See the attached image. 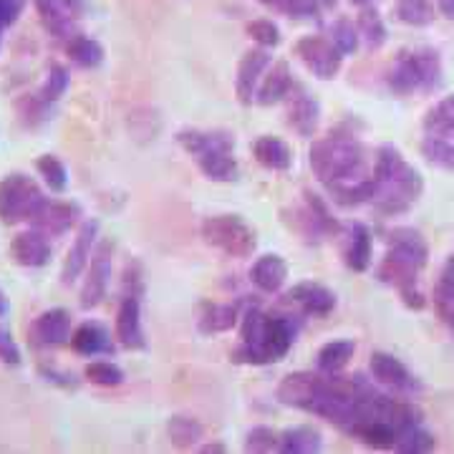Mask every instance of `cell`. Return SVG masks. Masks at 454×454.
<instances>
[{
	"instance_id": "6da1fadb",
	"label": "cell",
	"mask_w": 454,
	"mask_h": 454,
	"mask_svg": "<svg viewBox=\"0 0 454 454\" xmlns=\"http://www.w3.org/2000/svg\"><path fill=\"white\" fill-rule=\"evenodd\" d=\"M298 336L293 316H270L258 306L240 316V346L230 351V361L245 366H268L288 356Z\"/></svg>"
},
{
	"instance_id": "7a4b0ae2",
	"label": "cell",
	"mask_w": 454,
	"mask_h": 454,
	"mask_svg": "<svg viewBox=\"0 0 454 454\" xmlns=\"http://www.w3.org/2000/svg\"><path fill=\"white\" fill-rule=\"evenodd\" d=\"M373 182H376V200L373 210L394 217L417 205L424 192L422 172L404 160L396 146H379L373 160Z\"/></svg>"
},
{
	"instance_id": "3957f363",
	"label": "cell",
	"mask_w": 454,
	"mask_h": 454,
	"mask_svg": "<svg viewBox=\"0 0 454 454\" xmlns=\"http://www.w3.org/2000/svg\"><path fill=\"white\" fill-rule=\"evenodd\" d=\"M310 169L324 187L348 184L366 175V146L354 134H328L313 142L309 152Z\"/></svg>"
},
{
	"instance_id": "277c9868",
	"label": "cell",
	"mask_w": 454,
	"mask_h": 454,
	"mask_svg": "<svg viewBox=\"0 0 454 454\" xmlns=\"http://www.w3.org/2000/svg\"><path fill=\"white\" fill-rule=\"evenodd\" d=\"M177 145L192 157L200 172L210 182H235L238 160H235V137L230 131L182 129L177 131Z\"/></svg>"
},
{
	"instance_id": "5b68a950",
	"label": "cell",
	"mask_w": 454,
	"mask_h": 454,
	"mask_svg": "<svg viewBox=\"0 0 454 454\" xmlns=\"http://www.w3.org/2000/svg\"><path fill=\"white\" fill-rule=\"evenodd\" d=\"M444 83L442 59L434 49L417 46V49L399 51L394 64L387 71V86L396 97L411 94H432Z\"/></svg>"
},
{
	"instance_id": "8992f818",
	"label": "cell",
	"mask_w": 454,
	"mask_h": 454,
	"mask_svg": "<svg viewBox=\"0 0 454 454\" xmlns=\"http://www.w3.org/2000/svg\"><path fill=\"white\" fill-rule=\"evenodd\" d=\"M202 240L225 253L227 258H247L258 247L255 230L245 223L240 215H212L202 220L200 227Z\"/></svg>"
},
{
	"instance_id": "52a82bcc",
	"label": "cell",
	"mask_w": 454,
	"mask_h": 454,
	"mask_svg": "<svg viewBox=\"0 0 454 454\" xmlns=\"http://www.w3.org/2000/svg\"><path fill=\"white\" fill-rule=\"evenodd\" d=\"M43 190L38 182L28 175H8L0 179V223L3 225H18L31 223V217L43 205Z\"/></svg>"
},
{
	"instance_id": "ba28073f",
	"label": "cell",
	"mask_w": 454,
	"mask_h": 454,
	"mask_svg": "<svg viewBox=\"0 0 454 454\" xmlns=\"http://www.w3.org/2000/svg\"><path fill=\"white\" fill-rule=\"evenodd\" d=\"M369 372L381 389L391 391L396 396H414L422 391V381L409 372L404 361L387 351H373L369 356Z\"/></svg>"
},
{
	"instance_id": "9c48e42d",
	"label": "cell",
	"mask_w": 454,
	"mask_h": 454,
	"mask_svg": "<svg viewBox=\"0 0 454 454\" xmlns=\"http://www.w3.org/2000/svg\"><path fill=\"white\" fill-rule=\"evenodd\" d=\"M114 270V243L112 240H101L94 250V255L86 265V278L82 286V309L91 310L104 303L109 286H112Z\"/></svg>"
},
{
	"instance_id": "30bf717a",
	"label": "cell",
	"mask_w": 454,
	"mask_h": 454,
	"mask_svg": "<svg viewBox=\"0 0 454 454\" xmlns=\"http://www.w3.org/2000/svg\"><path fill=\"white\" fill-rule=\"evenodd\" d=\"M295 56L303 61L310 74L321 82H331L336 79L343 66V53H340L331 38L325 35H303L295 43Z\"/></svg>"
},
{
	"instance_id": "8fae6325",
	"label": "cell",
	"mask_w": 454,
	"mask_h": 454,
	"mask_svg": "<svg viewBox=\"0 0 454 454\" xmlns=\"http://www.w3.org/2000/svg\"><path fill=\"white\" fill-rule=\"evenodd\" d=\"M43 28L61 41H71L79 33V20L86 13L83 0H33Z\"/></svg>"
},
{
	"instance_id": "7c38bea8",
	"label": "cell",
	"mask_w": 454,
	"mask_h": 454,
	"mask_svg": "<svg viewBox=\"0 0 454 454\" xmlns=\"http://www.w3.org/2000/svg\"><path fill=\"white\" fill-rule=\"evenodd\" d=\"M98 232H101V223L98 220H83L79 230H76V238L66 253L64 265H61V283L64 286H74L82 273L86 270L89 260L94 255L98 245Z\"/></svg>"
},
{
	"instance_id": "4fadbf2b",
	"label": "cell",
	"mask_w": 454,
	"mask_h": 454,
	"mask_svg": "<svg viewBox=\"0 0 454 454\" xmlns=\"http://www.w3.org/2000/svg\"><path fill=\"white\" fill-rule=\"evenodd\" d=\"M82 220V205L71 200H43V205L31 217V227L41 230L49 238H61L71 232Z\"/></svg>"
},
{
	"instance_id": "5bb4252c",
	"label": "cell",
	"mask_w": 454,
	"mask_h": 454,
	"mask_svg": "<svg viewBox=\"0 0 454 454\" xmlns=\"http://www.w3.org/2000/svg\"><path fill=\"white\" fill-rule=\"evenodd\" d=\"M270 64H273V56L268 49L245 51L238 64V74H235V97L240 104L245 106L255 104V91Z\"/></svg>"
},
{
	"instance_id": "9a60e30c",
	"label": "cell",
	"mask_w": 454,
	"mask_h": 454,
	"mask_svg": "<svg viewBox=\"0 0 454 454\" xmlns=\"http://www.w3.org/2000/svg\"><path fill=\"white\" fill-rule=\"evenodd\" d=\"M114 333H116V340L129 351L146 348L145 325H142V301L137 293H127L121 298L119 310H116V321H114Z\"/></svg>"
},
{
	"instance_id": "2e32d148",
	"label": "cell",
	"mask_w": 454,
	"mask_h": 454,
	"mask_svg": "<svg viewBox=\"0 0 454 454\" xmlns=\"http://www.w3.org/2000/svg\"><path fill=\"white\" fill-rule=\"evenodd\" d=\"M387 255L399 262H406L417 270H424L429 262V245L424 235L414 227H394L389 232V250Z\"/></svg>"
},
{
	"instance_id": "e0dca14e",
	"label": "cell",
	"mask_w": 454,
	"mask_h": 454,
	"mask_svg": "<svg viewBox=\"0 0 454 454\" xmlns=\"http://www.w3.org/2000/svg\"><path fill=\"white\" fill-rule=\"evenodd\" d=\"M286 298L295 303L303 316H310V318H325L339 306L336 293L321 283H313V280H303V283L293 286Z\"/></svg>"
},
{
	"instance_id": "ac0fdd59",
	"label": "cell",
	"mask_w": 454,
	"mask_h": 454,
	"mask_svg": "<svg viewBox=\"0 0 454 454\" xmlns=\"http://www.w3.org/2000/svg\"><path fill=\"white\" fill-rule=\"evenodd\" d=\"M31 340L41 348L71 343V313L66 309L43 310L31 325Z\"/></svg>"
},
{
	"instance_id": "d6986e66",
	"label": "cell",
	"mask_w": 454,
	"mask_h": 454,
	"mask_svg": "<svg viewBox=\"0 0 454 454\" xmlns=\"http://www.w3.org/2000/svg\"><path fill=\"white\" fill-rule=\"evenodd\" d=\"M11 258L23 268H43L53 258V245H51L49 235L31 227L26 232H18L11 240Z\"/></svg>"
},
{
	"instance_id": "ffe728a7",
	"label": "cell",
	"mask_w": 454,
	"mask_h": 454,
	"mask_svg": "<svg viewBox=\"0 0 454 454\" xmlns=\"http://www.w3.org/2000/svg\"><path fill=\"white\" fill-rule=\"evenodd\" d=\"M373 260V235L372 230L361 223L348 225V235L343 243V262L354 273H366Z\"/></svg>"
},
{
	"instance_id": "44dd1931",
	"label": "cell",
	"mask_w": 454,
	"mask_h": 454,
	"mask_svg": "<svg viewBox=\"0 0 454 454\" xmlns=\"http://www.w3.org/2000/svg\"><path fill=\"white\" fill-rule=\"evenodd\" d=\"M250 280L258 291L268 293V295H276L283 291L286 280H288V262L283 255L278 253H265L260 255L253 268H250Z\"/></svg>"
},
{
	"instance_id": "7402d4cb",
	"label": "cell",
	"mask_w": 454,
	"mask_h": 454,
	"mask_svg": "<svg viewBox=\"0 0 454 454\" xmlns=\"http://www.w3.org/2000/svg\"><path fill=\"white\" fill-rule=\"evenodd\" d=\"M293 89V71L288 61H276L268 66L258 91H255V104L260 106H273L280 104L286 97H291Z\"/></svg>"
},
{
	"instance_id": "603a6c76",
	"label": "cell",
	"mask_w": 454,
	"mask_h": 454,
	"mask_svg": "<svg viewBox=\"0 0 454 454\" xmlns=\"http://www.w3.org/2000/svg\"><path fill=\"white\" fill-rule=\"evenodd\" d=\"M71 348L79 356L94 358V356H109L114 354L112 333L97 321H86L74 333H71Z\"/></svg>"
},
{
	"instance_id": "cb8c5ba5",
	"label": "cell",
	"mask_w": 454,
	"mask_h": 454,
	"mask_svg": "<svg viewBox=\"0 0 454 454\" xmlns=\"http://www.w3.org/2000/svg\"><path fill=\"white\" fill-rule=\"evenodd\" d=\"M253 157L260 167H265L270 172H288L295 160L291 145L273 134H262L253 142Z\"/></svg>"
},
{
	"instance_id": "d4e9b609",
	"label": "cell",
	"mask_w": 454,
	"mask_h": 454,
	"mask_svg": "<svg viewBox=\"0 0 454 454\" xmlns=\"http://www.w3.org/2000/svg\"><path fill=\"white\" fill-rule=\"evenodd\" d=\"M288 124L298 131L301 137L313 139L316 131L321 127V104L306 91L295 94L288 104Z\"/></svg>"
},
{
	"instance_id": "484cf974",
	"label": "cell",
	"mask_w": 454,
	"mask_h": 454,
	"mask_svg": "<svg viewBox=\"0 0 454 454\" xmlns=\"http://www.w3.org/2000/svg\"><path fill=\"white\" fill-rule=\"evenodd\" d=\"M422 154L434 167L454 172V124L439 129H424Z\"/></svg>"
},
{
	"instance_id": "4316f807",
	"label": "cell",
	"mask_w": 454,
	"mask_h": 454,
	"mask_svg": "<svg viewBox=\"0 0 454 454\" xmlns=\"http://www.w3.org/2000/svg\"><path fill=\"white\" fill-rule=\"evenodd\" d=\"M324 450V434L310 427V424H298L280 432V454H318Z\"/></svg>"
},
{
	"instance_id": "83f0119b",
	"label": "cell",
	"mask_w": 454,
	"mask_h": 454,
	"mask_svg": "<svg viewBox=\"0 0 454 454\" xmlns=\"http://www.w3.org/2000/svg\"><path fill=\"white\" fill-rule=\"evenodd\" d=\"M432 301H434V310L442 318V324L450 325L454 331V255H447L442 270H439Z\"/></svg>"
},
{
	"instance_id": "f1b7e54d",
	"label": "cell",
	"mask_w": 454,
	"mask_h": 454,
	"mask_svg": "<svg viewBox=\"0 0 454 454\" xmlns=\"http://www.w3.org/2000/svg\"><path fill=\"white\" fill-rule=\"evenodd\" d=\"M240 316H243V310H240L238 303H212L200 316V333L215 336V333L232 331L235 325L240 324Z\"/></svg>"
},
{
	"instance_id": "f546056e",
	"label": "cell",
	"mask_w": 454,
	"mask_h": 454,
	"mask_svg": "<svg viewBox=\"0 0 454 454\" xmlns=\"http://www.w3.org/2000/svg\"><path fill=\"white\" fill-rule=\"evenodd\" d=\"M354 354H356V343L351 339L328 340L321 346V351L316 356V366L324 373H340L351 364Z\"/></svg>"
},
{
	"instance_id": "4dcf8cb0",
	"label": "cell",
	"mask_w": 454,
	"mask_h": 454,
	"mask_svg": "<svg viewBox=\"0 0 454 454\" xmlns=\"http://www.w3.org/2000/svg\"><path fill=\"white\" fill-rule=\"evenodd\" d=\"M66 53L68 59L82 68H98L104 64V46L98 43L97 38L76 33L71 41H66Z\"/></svg>"
},
{
	"instance_id": "1f68e13d",
	"label": "cell",
	"mask_w": 454,
	"mask_h": 454,
	"mask_svg": "<svg viewBox=\"0 0 454 454\" xmlns=\"http://www.w3.org/2000/svg\"><path fill=\"white\" fill-rule=\"evenodd\" d=\"M167 434H169V442L175 447H182V450H190L195 447L200 439L205 437V427L192 419V417H182V414H175L169 417L167 422Z\"/></svg>"
},
{
	"instance_id": "d6a6232c",
	"label": "cell",
	"mask_w": 454,
	"mask_h": 454,
	"mask_svg": "<svg viewBox=\"0 0 454 454\" xmlns=\"http://www.w3.org/2000/svg\"><path fill=\"white\" fill-rule=\"evenodd\" d=\"M394 13L406 26L422 28L434 20V3L432 0H396Z\"/></svg>"
},
{
	"instance_id": "836d02e7",
	"label": "cell",
	"mask_w": 454,
	"mask_h": 454,
	"mask_svg": "<svg viewBox=\"0 0 454 454\" xmlns=\"http://www.w3.org/2000/svg\"><path fill=\"white\" fill-rule=\"evenodd\" d=\"M356 28L358 35H361V41H366V46L369 49H381L384 43H387V26H384V20L379 16V11L376 8H364L361 13H358L356 20Z\"/></svg>"
},
{
	"instance_id": "e575fe53",
	"label": "cell",
	"mask_w": 454,
	"mask_h": 454,
	"mask_svg": "<svg viewBox=\"0 0 454 454\" xmlns=\"http://www.w3.org/2000/svg\"><path fill=\"white\" fill-rule=\"evenodd\" d=\"M437 447V437L429 432V429H424V424H417V427H411V429H406L402 439L396 442V447H394V452H402V454H424V452H432Z\"/></svg>"
},
{
	"instance_id": "d590c367",
	"label": "cell",
	"mask_w": 454,
	"mask_h": 454,
	"mask_svg": "<svg viewBox=\"0 0 454 454\" xmlns=\"http://www.w3.org/2000/svg\"><path fill=\"white\" fill-rule=\"evenodd\" d=\"M35 169H38V175H41L43 182L51 187V192H64L66 187H68V169H66V164L61 162L56 154H43V157H38Z\"/></svg>"
},
{
	"instance_id": "8d00e7d4",
	"label": "cell",
	"mask_w": 454,
	"mask_h": 454,
	"mask_svg": "<svg viewBox=\"0 0 454 454\" xmlns=\"http://www.w3.org/2000/svg\"><path fill=\"white\" fill-rule=\"evenodd\" d=\"M83 376L104 389H114V387H121L124 384V372L114 364V361H91L86 364Z\"/></svg>"
},
{
	"instance_id": "74e56055",
	"label": "cell",
	"mask_w": 454,
	"mask_h": 454,
	"mask_svg": "<svg viewBox=\"0 0 454 454\" xmlns=\"http://www.w3.org/2000/svg\"><path fill=\"white\" fill-rule=\"evenodd\" d=\"M331 41H333V46H336L343 56H354L358 51V43H361V35H358V28L348 20V18H339V20L331 26Z\"/></svg>"
},
{
	"instance_id": "f35d334b",
	"label": "cell",
	"mask_w": 454,
	"mask_h": 454,
	"mask_svg": "<svg viewBox=\"0 0 454 454\" xmlns=\"http://www.w3.org/2000/svg\"><path fill=\"white\" fill-rule=\"evenodd\" d=\"M278 447H280V432L270 427H253L245 437V452L270 454L278 452Z\"/></svg>"
},
{
	"instance_id": "ab89813d",
	"label": "cell",
	"mask_w": 454,
	"mask_h": 454,
	"mask_svg": "<svg viewBox=\"0 0 454 454\" xmlns=\"http://www.w3.org/2000/svg\"><path fill=\"white\" fill-rule=\"evenodd\" d=\"M247 35L258 43L260 49H278L280 46V41H283V35H280V28H278L273 20H268V18H260V20H250L247 23Z\"/></svg>"
},
{
	"instance_id": "60d3db41",
	"label": "cell",
	"mask_w": 454,
	"mask_h": 454,
	"mask_svg": "<svg viewBox=\"0 0 454 454\" xmlns=\"http://www.w3.org/2000/svg\"><path fill=\"white\" fill-rule=\"evenodd\" d=\"M68 83H71V76H68V71H66L64 66L53 64L49 68V74H46V82L41 86V97L46 98L49 104H56V101H61L66 91H68Z\"/></svg>"
},
{
	"instance_id": "b9f144b4",
	"label": "cell",
	"mask_w": 454,
	"mask_h": 454,
	"mask_svg": "<svg viewBox=\"0 0 454 454\" xmlns=\"http://www.w3.org/2000/svg\"><path fill=\"white\" fill-rule=\"evenodd\" d=\"M450 124H454V94L444 97L429 109L427 119H424V129H439V127H450Z\"/></svg>"
},
{
	"instance_id": "7bdbcfd3",
	"label": "cell",
	"mask_w": 454,
	"mask_h": 454,
	"mask_svg": "<svg viewBox=\"0 0 454 454\" xmlns=\"http://www.w3.org/2000/svg\"><path fill=\"white\" fill-rule=\"evenodd\" d=\"M0 361L5 366H20L23 364V354L18 348L13 333L8 328H3V325H0Z\"/></svg>"
},
{
	"instance_id": "ee69618b",
	"label": "cell",
	"mask_w": 454,
	"mask_h": 454,
	"mask_svg": "<svg viewBox=\"0 0 454 454\" xmlns=\"http://www.w3.org/2000/svg\"><path fill=\"white\" fill-rule=\"evenodd\" d=\"M286 16L313 20V18L321 16V3H318V0H288V5H286Z\"/></svg>"
},
{
	"instance_id": "f6af8a7d",
	"label": "cell",
	"mask_w": 454,
	"mask_h": 454,
	"mask_svg": "<svg viewBox=\"0 0 454 454\" xmlns=\"http://www.w3.org/2000/svg\"><path fill=\"white\" fill-rule=\"evenodd\" d=\"M28 0H0V31H5L8 26L18 23V18L23 16Z\"/></svg>"
},
{
	"instance_id": "bcb514c9",
	"label": "cell",
	"mask_w": 454,
	"mask_h": 454,
	"mask_svg": "<svg viewBox=\"0 0 454 454\" xmlns=\"http://www.w3.org/2000/svg\"><path fill=\"white\" fill-rule=\"evenodd\" d=\"M38 372H41V376H43L49 384H56V387H61V389H76V387H79V381H76L74 373L61 372V369H56V366H41Z\"/></svg>"
},
{
	"instance_id": "7dc6e473",
	"label": "cell",
	"mask_w": 454,
	"mask_h": 454,
	"mask_svg": "<svg viewBox=\"0 0 454 454\" xmlns=\"http://www.w3.org/2000/svg\"><path fill=\"white\" fill-rule=\"evenodd\" d=\"M437 11L447 20H454V0H437Z\"/></svg>"
},
{
	"instance_id": "c3c4849f",
	"label": "cell",
	"mask_w": 454,
	"mask_h": 454,
	"mask_svg": "<svg viewBox=\"0 0 454 454\" xmlns=\"http://www.w3.org/2000/svg\"><path fill=\"white\" fill-rule=\"evenodd\" d=\"M200 452H205V454H225L227 447H225V444H223V442H212V444H202V447H200Z\"/></svg>"
},
{
	"instance_id": "681fc988",
	"label": "cell",
	"mask_w": 454,
	"mask_h": 454,
	"mask_svg": "<svg viewBox=\"0 0 454 454\" xmlns=\"http://www.w3.org/2000/svg\"><path fill=\"white\" fill-rule=\"evenodd\" d=\"M260 3L270 11H278V13H286V5H288V0H260Z\"/></svg>"
},
{
	"instance_id": "f907efd6",
	"label": "cell",
	"mask_w": 454,
	"mask_h": 454,
	"mask_svg": "<svg viewBox=\"0 0 454 454\" xmlns=\"http://www.w3.org/2000/svg\"><path fill=\"white\" fill-rule=\"evenodd\" d=\"M8 310H11V306H8V298H5V293L0 291V318H3Z\"/></svg>"
},
{
	"instance_id": "816d5d0a",
	"label": "cell",
	"mask_w": 454,
	"mask_h": 454,
	"mask_svg": "<svg viewBox=\"0 0 454 454\" xmlns=\"http://www.w3.org/2000/svg\"><path fill=\"white\" fill-rule=\"evenodd\" d=\"M318 3H321V8H336L339 0H318Z\"/></svg>"
},
{
	"instance_id": "f5cc1de1",
	"label": "cell",
	"mask_w": 454,
	"mask_h": 454,
	"mask_svg": "<svg viewBox=\"0 0 454 454\" xmlns=\"http://www.w3.org/2000/svg\"><path fill=\"white\" fill-rule=\"evenodd\" d=\"M354 5H358V8H366V5H372V3H376V0H351Z\"/></svg>"
},
{
	"instance_id": "db71d44e",
	"label": "cell",
	"mask_w": 454,
	"mask_h": 454,
	"mask_svg": "<svg viewBox=\"0 0 454 454\" xmlns=\"http://www.w3.org/2000/svg\"><path fill=\"white\" fill-rule=\"evenodd\" d=\"M0 35H3V31H0Z\"/></svg>"
}]
</instances>
